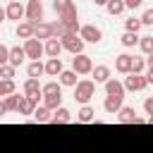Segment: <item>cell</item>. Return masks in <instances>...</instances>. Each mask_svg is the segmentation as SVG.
Here are the masks:
<instances>
[{"instance_id":"obj_1","label":"cell","mask_w":153,"mask_h":153,"mask_svg":"<svg viewBox=\"0 0 153 153\" xmlns=\"http://www.w3.org/2000/svg\"><path fill=\"white\" fill-rule=\"evenodd\" d=\"M93 93H96V81H91V79H81L74 86V100L81 103V105H88V100L93 98Z\"/></svg>"},{"instance_id":"obj_2","label":"cell","mask_w":153,"mask_h":153,"mask_svg":"<svg viewBox=\"0 0 153 153\" xmlns=\"http://www.w3.org/2000/svg\"><path fill=\"white\" fill-rule=\"evenodd\" d=\"M60 43H62V50H69L72 55H81L84 53V45H86L79 33H65L60 38Z\"/></svg>"},{"instance_id":"obj_3","label":"cell","mask_w":153,"mask_h":153,"mask_svg":"<svg viewBox=\"0 0 153 153\" xmlns=\"http://www.w3.org/2000/svg\"><path fill=\"white\" fill-rule=\"evenodd\" d=\"M24 53H26V57L33 62V60H38L41 55H45V45L38 41V38H29V41H24Z\"/></svg>"},{"instance_id":"obj_4","label":"cell","mask_w":153,"mask_h":153,"mask_svg":"<svg viewBox=\"0 0 153 153\" xmlns=\"http://www.w3.org/2000/svg\"><path fill=\"white\" fill-rule=\"evenodd\" d=\"M72 69L76 72V74H91L93 72V60L88 57V55H74L72 57Z\"/></svg>"},{"instance_id":"obj_5","label":"cell","mask_w":153,"mask_h":153,"mask_svg":"<svg viewBox=\"0 0 153 153\" xmlns=\"http://www.w3.org/2000/svg\"><path fill=\"white\" fill-rule=\"evenodd\" d=\"M24 19L31 22V24L43 22V2H41V0H29V2H26V17H24Z\"/></svg>"},{"instance_id":"obj_6","label":"cell","mask_w":153,"mask_h":153,"mask_svg":"<svg viewBox=\"0 0 153 153\" xmlns=\"http://www.w3.org/2000/svg\"><path fill=\"white\" fill-rule=\"evenodd\" d=\"M79 36L84 38V43H100L103 41V31L98 26H93V24H84L79 29Z\"/></svg>"},{"instance_id":"obj_7","label":"cell","mask_w":153,"mask_h":153,"mask_svg":"<svg viewBox=\"0 0 153 153\" xmlns=\"http://www.w3.org/2000/svg\"><path fill=\"white\" fill-rule=\"evenodd\" d=\"M122 84H124L127 91H143V88L148 86L146 74H127V79H124Z\"/></svg>"},{"instance_id":"obj_8","label":"cell","mask_w":153,"mask_h":153,"mask_svg":"<svg viewBox=\"0 0 153 153\" xmlns=\"http://www.w3.org/2000/svg\"><path fill=\"white\" fill-rule=\"evenodd\" d=\"M117 120H120L122 124H143V122H146L143 117L136 115L134 108H127V105H122V110L117 112Z\"/></svg>"},{"instance_id":"obj_9","label":"cell","mask_w":153,"mask_h":153,"mask_svg":"<svg viewBox=\"0 0 153 153\" xmlns=\"http://www.w3.org/2000/svg\"><path fill=\"white\" fill-rule=\"evenodd\" d=\"M5 12H7V19H12V22H17V24H19V19L26 17V7H24L19 0H17V2H7Z\"/></svg>"},{"instance_id":"obj_10","label":"cell","mask_w":153,"mask_h":153,"mask_svg":"<svg viewBox=\"0 0 153 153\" xmlns=\"http://www.w3.org/2000/svg\"><path fill=\"white\" fill-rule=\"evenodd\" d=\"M38 100H41V98L22 96V100H19V115H33L36 108H38Z\"/></svg>"},{"instance_id":"obj_11","label":"cell","mask_w":153,"mask_h":153,"mask_svg":"<svg viewBox=\"0 0 153 153\" xmlns=\"http://www.w3.org/2000/svg\"><path fill=\"white\" fill-rule=\"evenodd\" d=\"M91 74H93V81H96V84H103V86L112 79V76H110V67H108V65H96Z\"/></svg>"},{"instance_id":"obj_12","label":"cell","mask_w":153,"mask_h":153,"mask_svg":"<svg viewBox=\"0 0 153 153\" xmlns=\"http://www.w3.org/2000/svg\"><path fill=\"white\" fill-rule=\"evenodd\" d=\"M105 93H108V96H115V98H124L127 88H124V84H122V81H117V79H110V81L105 84Z\"/></svg>"},{"instance_id":"obj_13","label":"cell","mask_w":153,"mask_h":153,"mask_svg":"<svg viewBox=\"0 0 153 153\" xmlns=\"http://www.w3.org/2000/svg\"><path fill=\"white\" fill-rule=\"evenodd\" d=\"M115 69H117L120 74H129V72H131V55H127V53L117 55V57H115Z\"/></svg>"},{"instance_id":"obj_14","label":"cell","mask_w":153,"mask_h":153,"mask_svg":"<svg viewBox=\"0 0 153 153\" xmlns=\"http://www.w3.org/2000/svg\"><path fill=\"white\" fill-rule=\"evenodd\" d=\"M22 88H24V96H31V98H41V96H43V91H41V84H38V79H26Z\"/></svg>"},{"instance_id":"obj_15","label":"cell","mask_w":153,"mask_h":153,"mask_svg":"<svg viewBox=\"0 0 153 153\" xmlns=\"http://www.w3.org/2000/svg\"><path fill=\"white\" fill-rule=\"evenodd\" d=\"M14 33H17V38H24V41H29V38H33V24L24 19V22H19V24H17Z\"/></svg>"},{"instance_id":"obj_16","label":"cell","mask_w":153,"mask_h":153,"mask_svg":"<svg viewBox=\"0 0 153 153\" xmlns=\"http://www.w3.org/2000/svg\"><path fill=\"white\" fill-rule=\"evenodd\" d=\"M33 38H38V41H48V38H53V33H50V24H48V22H38V24H33Z\"/></svg>"},{"instance_id":"obj_17","label":"cell","mask_w":153,"mask_h":153,"mask_svg":"<svg viewBox=\"0 0 153 153\" xmlns=\"http://www.w3.org/2000/svg\"><path fill=\"white\" fill-rule=\"evenodd\" d=\"M62 60L60 57H48V62H45V74L48 76H60L62 74Z\"/></svg>"},{"instance_id":"obj_18","label":"cell","mask_w":153,"mask_h":153,"mask_svg":"<svg viewBox=\"0 0 153 153\" xmlns=\"http://www.w3.org/2000/svg\"><path fill=\"white\" fill-rule=\"evenodd\" d=\"M103 110H105L108 115H117V112L122 110V98H115V96H105Z\"/></svg>"},{"instance_id":"obj_19","label":"cell","mask_w":153,"mask_h":153,"mask_svg":"<svg viewBox=\"0 0 153 153\" xmlns=\"http://www.w3.org/2000/svg\"><path fill=\"white\" fill-rule=\"evenodd\" d=\"M43 45H45V55H48V57H60V53H62L60 38H48Z\"/></svg>"},{"instance_id":"obj_20","label":"cell","mask_w":153,"mask_h":153,"mask_svg":"<svg viewBox=\"0 0 153 153\" xmlns=\"http://www.w3.org/2000/svg\"><path fill=\"white\" fill-rule=\"evenodd\" d=\"M26 74H29V79H38V76H43V74H45V62H41V60L29 62Z\"/></svg>"},{"instance_id":"obj_21","label":"cell","mask_w":153,"mask_h":153,"mask_svg":"<svg viewBox=\"0 0 153 153\" xmlns=\"http://www.w3.org/2000/svg\"><path fill=\"white\" fill-rule=\"evenodd\" d=\"M57 81H60L62 86H72V88L79 84V79H76V72H74V69H62V74L57 76Z\"/></svg>"},{"instance_id":"obj_22","label":"cell","mask_w":153,"mask_h":153,"mask_svg":"<svg viewBox=\"0 0 153 153\" xmlns=\"http://www.w3.org/2000/svg\"><path fill=\"white\" fill-rule=\"evenodd\" d=\"M67 122H72V112H69L67 108H57V110L53 112L50 124H67Z\"/></svg>"},{"instance_id":"obj_23","label":"cell","mask_w":153,"mask_h":153,"mask_svg":"<svg viewBox=\"0 0 153 153\" xmlns=\"http://www.w3.org/2000/svg\"><path fill=\"white\" fill-rule=\"evenodd\" d=\"M24 60H26V53H24V48H19V45L10 48V65H12V67H19Z\"/></svg>"},{"instance_id":"obj_24","label":"cell","mask_w":153,"mask_h":153,"mask_svg":"<svg viewBox=\"0 0 153 153\" xmlns=\"http://www.w3.org/2000/svg\"><path fill=\"white\" fill-rule=\"evenodd\" d=\"M76 120H79V122H84V124H88V122H93V120H96V110H93L91 105H81V110L76 112Z\"/></svg>"},{"instance_id":"obj_25","label":"cell","mask_w":153,"mask_h":153,"mask_svg":"<svg viewBox=\"0 0 153 153\" xmlns=\"http://www.w3.org/2000/svg\"><path fill=\"white\" fill-rule=\"evenodd\" d=\"M41 91H43V96H62V84L60 81H48V84L41 86Z\"/></svg>"},{"instance_id":"obj_26","label":"cell","mask_w":153,"mask_h":153,"mask_svg":"<svg viewBox=\"0 0 153 153\" xmlns=\"http://www.w3.org/2000/svg\"><path fill=\"white\" fill-rule=\"evenodd\" d=\"M2 100H5V108H7V112H19V100H22V96H19V93L5 96Z\"/></svg>"},{"instance_id":"obj_27","label":"cell","mask_w":153,"mask_h":153,"mask_svg":"<svg viewBox=\"0 0 153 153\" xmlns=\"http://www.w3.org/2000/svg\"><path fill=\"white\" fill-rule=\"evenodd\" d=\"M33 120L41 122V124H43V122H50V120H53V110H48L45 105H38L36 112H33Z\"/></svg>"},{"instance_id":"obj_28","label":"cell","mask_w":153,"mask_h":153,"mask_svg":"<svg viewBox=\"0 0 153 153\" xmlns=\"http://www.w3.org/2000/svg\"><path fill=\"white\" fill-rule=\"evenodd\" d=\"M139 41H141V36H139V33H129V31H124L122 38H120V43H122L124 48H134V45H139Z\"/></svg>"},{"instance_id":"obj_29","label":"cell","mask_w":153,"mask_h":153,"mask_svg":"<svg viewBox=\"0 0 153 153\" xmlns=\"http://www.w3.org/2000/svg\"><path fill=\"white\" fill-rule=\"evenodd\" d=\"M105 10H108V14H122L127 7H124V0H108V5H105Z\"/></svg>"},{"instance_id":"obj_30","label":"cell","mask_w":153,"mask_h":153,"mask_svg":"<svg viewBox=\"0 0 153 153\" xmlns=\"http://www.w3.org/2000/svg\"><path fill=\"white\" fill-rule=\"evenodd\" d=\"M50 33H53V38H62V36L69 33V31H67V26H65L60 19H55V22H50Z\"/></svg>"},{"instance_id":"obj_31","label":"cell","mask_w":153,"mask_h":153,"mask_svg":"<svg viewBox=\"0 0 153 153\" xmlns=\"http://www.w3.org/2000/svg\"><path fill=\"white\" fill-rule=\"evenodd\" d=\"M129 74H146V57H134L131 55V72Z\"/></svg>"},{"instance_id":"obj_32","label":"cell","mask_w":153,"mask_h":153,"mask_svg":"<svg viewBox=\"0 0 153 153\" xmlns=\"http://www.w3.org/2000/svg\"><path fill=\"white\" fill-rule=\"evenodd\" d=\"M43 105L55 112L57 108H62V96H43Z\"/></svg>"},{"instance_id":"obj_33","label":"cell","mask_w":153,"mask_h":153,"mask_svg":"<svg viewBox=\"0 0 153 153\" xmlns=\"http://www.w3.org/2000/svg\"><path fill=\"white\" fill-rule=\"evenodd\" d=\"M12 93H17V86H14V81L0 79V98H5V96H12Z\"/></svg>"},{"instance_id":"obj_34","label":"cell","mask_w":153,"mask_h":153,"mask_svg":"<svg viewBox=\"0 0 153 153\" xmlns=\"http://www.w3.org/2000/svg\"><path fill=\"white\" fill-rule=\"evenodd\" d=\"M141 26H143V24H141V19H139V17H131V19H127V22H124V31H129V33H139V31H141Z\"/></svg>"},{"instance_id":"obj_35","label":"cell","mask_w":153,"mask_h":153,"mask_svg":"<svg viewBox=\"0 0 153 153\" xmlns=\"http://www.w3.org/2000/svg\"><path fill=\"white\" fill-rule=\"evenodd\" d=\"M139 48H141V53H143V55H151V53H153V36H141Z\"/></svg>"},{"instance_id":"obj_36","label":"cell","mask_w":153,"mask_h":153,"mask_svg":"<svg viewBox=\"0 0 153 153\" xmlns=\"http://www.w3.org/2000/svg\"><path fill=\"white\" fill-rule=\"evenodd\" d=\"M14 72H17V67H12V65H2V67H0V79L14 81Z\"/></svg>"},{"instance_id":"obj_37","label":"cell","mask_w":153,"mask_h":153,"mask_svg":"<svg viewBox=\"0 0 153 153\" xmlns=\"http://www.w3.org/2000/svg\"><path fill=\"white\" fill-rule=\"evenodd\" d=\"M143 110H146V115H148L146 122L153 124V98H146V100H143Z\"/></svg>"},{"instance_id":"obj_38","label":"cell","mask_w":153,"mask_h":153,"mask_svg":"<svg viewBox=\"0 0 153 153\" xmlns=\"http://www.w3.org/2000/svg\"><path fill=\"white\" fill-rule=\"evenodd\" d=\"M139 19H141V24H143V26H151V24H153V7H148Z\"/></svg>"},{"instance_id":"obj_39","label":"cell","mask_w":153,"mask_h":153,"mask_svg":"<svg viewBox=\"0 0 153 153\" xmlns=\"http://www.w3.org/2000/svg\"><path fill=\"white\" fill-rule=\"evenodd\" d=\"M2 65H10V48L0 43V67Z\"/></svg>"},{"instance_id":"obj_40","label":"cell","mask_w":153,"mask_h":153,"mask_svg":"<svg viewBox=\"0 0 153 153\" xmlns=\"http://www.w3.org/2000/svg\"><path fill=\"white\" fill-rule=\"evenodd\" d=\"M143 5V0H124V7L127 10H136V7H141Z\"/></svg>"},{"instance_id":"obj_41","label":"cell","mask_w":153,"mask_h":153,"mask_svg":"<svg viewBox=\"0 0 153 153\" xmlns=\"http://www.w3.org/2000/svg\"><path fill=\"white\" fill-rule=\"evenodd\" d=\"M65 5H67V0H53V10H55V14H57Z\"/></svg>"},{"instance_id":"obj_42","label":"cell","mask_w":153,"mask_h":153,"mask_svg":"<svg viewBox=\"0 0 153 153\" xmlns=\"http://www.w3.org/2000/svg\"><path fill=\"white\" fill-rule=\"evenodd\" d=\"M146 81L153 84V67H146Z\"/></svg>"},{"instance_id":"obj_43","label":"cell","mask_w":153,"mask_h":153,"mask_svg":"<svg viewBox=\"0 0 153 153\" xmlns=\"http://www.w3.org/2000/svg\"><path fill=\"white\" fill-rule=\"evenodd\" d=\"M7 115V108H5V100H0V117Z\"/></svg>"},{"instance_id":"obj_44","label":"cell","mask_w":153,"mask_h":153,"mask_svg":"<svg viewBox=\"0 0 153 153\" xmlns=\"http://www.w3.org/2000/svg\"><path fill=\"white\" fill-rule=\"evenodd\" d=\"M146 67H153V53H151V55H146Z\"/></svg>"},{"instance_id":"obj_45","label":"cell","mask_w":153,"mask_h":153,"mask_svg":"<svg viewBox=\"0 0 153 153\" xmlns=\"http://www.w3.org/2000/svg\"><path fill=\"white\" fill-rule=\"evenodd\" d=\"M5 19H7V12H5V10H2V7H0V24H2V22H5Z\"/></svg>"},{"instance_id":"obj_46","label":"cell","mask_w":153,"mask_h":153,"mask_svg":"<svg viewBox=\"0 0 153 153\" xmlns=\"http://www.w3.org/2000/svg\"><path fill=\"white\" fill-rule=\"evenodd\" d=\"M93 2H96V5H100V7H105V5H108V0H93Z\"/></svg>"},{"instance_id":"obj_47","label":"cell","mask_w":153,"mask_h":153,"mask_svg":"<svg viewBox=\"0 0 153 153\" xmlns=\"http://www.w3.org/2000/svg\"><path fill=\"white\" fill-rule=\"evenodd\" d=\"M7 2H17V0H7Z\"/></svg>"}]
</instances>
